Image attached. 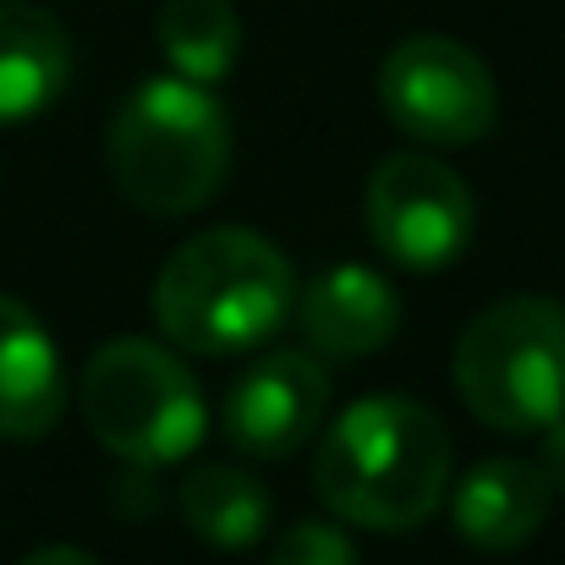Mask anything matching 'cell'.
<instances>
[{
    "label": "cell",
    "instance_id": "16",
    "mask_svg": "<svg viewBox=\"0 0 565 565\" xmlns=\"http://www.w3.org/2000/svg\"><path fill=\"white\" fill-rule=\"evenodd\" d=\"M544 472H550V483L565 494V406H561V417L544 428V461H539Z\"/></svg>",
    "mask_w": 565,
    "mask_h": 565
},
{
    "label": "cell",
    "instance_id": "8",
    "mask_svg": "<svg viewBox=\"0 0 565 565\" xmlns=\"http://www.w3.org/2000/svg\"><path fill=\"white\" fill-rule=\"evenodd\" d=\"M330 406V374L308 352H269L225 395V439L242 456L280 461L313 439Z\"/></svg>",
    "mask_w": 565,
    "mask_h": 565
},
{
    "label": "cell",
    "instance_id": "3",
    "mask_svg": "<svg viewBox=\"0 0 565 565\" xmlns=\"http://www.w3.org/2000/svg\"><path fill=\"white\" fill-rule=\"evenodd\" d=\"M110 171L143 214L177 220L203 209L225 171H231V127L225 105L209 94V83L192 77H154L138 83L116 121H110Z\"/></svg>",
    "mask_w": 565,
    "mask_h": 565
},
{
    "label": "cell",
    "instance_id": "9",
    "mask_svg": "<svg viewBox=\"0 0 565 565\" xmlns=\"http://www.w3.org/2000/svg\"><path fill=\"white\" fill-rule=\"evenodd\" d=\"M297 319H302V335H308L313 352L358 363V358H374L395 341L401 302H395V286L379 269L341 264V269H324L297 297Z\"/></svg>",
    "mask_w": 565,
    "mask_h": 565
},
{
    "label": "cell",
    "instance_id": "7",
    "mask_svg": "<svg viewBox=\"0 0 565 565\" xmlns=\"http://www.w3.org/2000/svg\"><path fill=\"white\" fill-rule=\"evenodd\" d=\"M472 192L428 154H390L369 177V236L401 269H445L472 242Z\"/></svg>",
    "mask_w": 565,
    "mask_h": 565
},
{
    "label": "cell",
    "instance_id": "11",
    "mask_svg": "<svg viewBox=\"0 0 565 565\" xmlns=\"http://www.w3.org/2000/svg\"><path fill=\"white\" fill-rule=\"evenodd\" d=\"M66 374L50 330L17 302L0 297V439H39L61 423Z\"/></svg>",
    "mask_w": 565,
    "mask_h": 565
},
{
    "label": "cell",
    "instance_id": "10",
    "mask_svg": "<svg viewBox=\"0 0 565 565\" xmlns=\"http://www.w3.org/2000/svg\"><path fill=\"white\" fill-rule=\"evenodd\" d=\"M550 500H555V483H550V472H544L539 461L494 456V461L472 467V472L456 483L450 516H456V533H461L472 550L505 555V550H522V544L544 527Z\"/></svg>",
    "mask_w": 565,
    "mask_h": 565
},
{
    "label": "cell",
    "instance_id": "15",
    "mask_svg": "<svg viewBox=\"0 0 565 565\" xmlns=\"http://www.w3.org/2000/svg\"><path fill=\"white\" fill-rule=\"evenodd\" d=\"M269 565H358V550H352V539H347L341 527H330V522H297V527L275 544Z\"/></svg>",
    "mask_w": 565,
    "mask_h": 565
},
{
    "label": "cell",
    "instance_id": "13",
    "mask_svg": "<svg viewBox=\"0 0 565 565\" xmlns=\"http://www.w3.org/2000/svg\"><path fill=\"white\" fill-rule=\"evenodd\" d=\"M182 522L214 550H247L269 527V489L236 461H198L177 489Z\"/></svg>",
    "mask_w": 565,
    "mask_h": 565
},
{
    "label": "cell",
    "instance_id": "1",
    "mask_svg": "<svg viewBox=\"0 0 565 565\" xmlns=\"http://www.w3.org/2000/svg\"><path fill=\"white\" fill-rule=\"evenodd\" d=\"M319 500L369 533L423 527L450 483V434L439 412L406 395H369L330 423L313 461Z\"/></svg>",
    "mask_w": 565,
    "mask_h": 565
},
{
    "label": "cell",
    "instance_id": "5",
    "mask_svg": "<svg viewBox=\"0 0 565 565\" xmlns=\"http://www.w3.org/2000/svg\"><path fill=\"white\" fill-rule=\"evenodd\" d=\"M83 417L94 439L132 461L166 467L198 450L203 439V395L182 358L154 341H110L83 369Z\"/></svg>",
    "mask_w": 565,
    "mask_h": 565
},
{
    "label": "cell",
    "instance_id": "14",
    "mask_svg": "<svg viewBox=\"0 0 565 565\" xmlns=\"http://www.w3.org/2000/svg\"><path fill=\"white\" fill-rule=\"evenodd\" d=\"M160 50L192 83H220L242 55V17L231 0H166L160 6Z\"/></svg>",
    "mask_w": 565,
    "mask_h": 565
},
{
    "label": "cell",
    "instance_id": "6",
    "mask_svg": "<svg viewBox=\"0 0 565 565\" xmlns=\"http://www.w3.org/2000/svg\"><path fill=\"white\" fill-rule=\"evenodd\" d=\"M379 105L406 138L461 149L494 127L500 94L489 66L467 44L445 33H412L379 66Z\"/></svg>",
    "mask_w": 565,
    "mask_h": 565
},
{
    "label": "cell",
    "instance_id": "2",
    "mask_svg": "<svg viewBox=\"0 0 565 565\" xmlns=\"http://www.w3.org/2000/svg\"><path fill=\"white\" fill-rule=\"evenodd\" d=\"M291 313L297 269L269 236L247 225H214L188 236L154 280V319L166 341L198 358L253 352L280 335Z\"/></svg>",
    "mask_w": 565,
    "mask_h": 565
},
{
    "label": "cell",
    "instance_id": "12",
    "mask_svg": "<svg viewBox=\"0 0 565 565\" xmlns=\"http://www.w3.org/2000/svg\"><path fill=\"white\" fill-rule=\"evenodd\" d=\"M72 77L66 28L28 0H0V127L33 121Z\"/></svg>",
    "mask_w": 565,
    "mask_h": 565
},
{
    "label": "cell",
    "instance_id": "17",
    "mask_svg": "<svg viewBox=\"0 0 565 565\" xmlns=\"http://www.w3.org/2000/svg\"><path fill=\"white\" fill-rule=\"evenodd\" d=\"M22 565H99V561L83 555V550H72V544H44V550H33Z\"/></svg>",
    "mask_w": 565,
    "mask_h": 565
},
{
    "label": "cell",
    "instance_id": "4",
    "mask_svg": "<svg viewBox=\"0 0 565 565\" xmlns=\"http://www.w3.org/2000/svg\"><path fill=\"white\" fill-rule=\"evenodd\" d=\"M456 390L500 434L550 428L565 406V308L550 297L483 308L456 341Z\"/></svg>",
    "mask_w": 565,
    "mask_h": 565
}]
</instances>
